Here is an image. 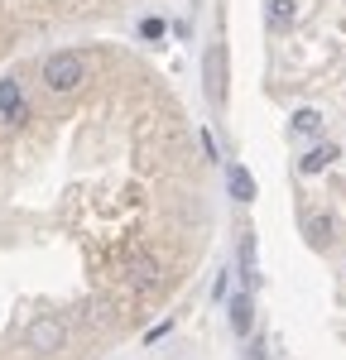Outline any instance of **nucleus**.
I'll return each instance as SVG.
<instances>
[{
  "mask_svg": "<svg viewBox=\"0 0 346 360\" xmlns=\"http://www.w3.org/2000/svg\"><path fill=\"white\" fill-rule=\"evenodd\" d=\"M39 77H44L49 91L68 96V91H77V86L86 82V63H82V53H68V49H63V53L44 58V72H39Z\"/></svg>",
  "mask_w": 346,
  "mask_h": 360,
  "instance_id": "nucleus-1",
  "label": "nucleus"
},
{
  "mask_svg": "<svg viewBox=\"0 0 346 360\" xmlns=\"http://www.w3.org/2000/svg\"><path fill=\"white\" fill-rule=\"evenodd\" d=\"M25 346L34 351V356H53V351H63V346H68V322L53 317V312L34 317V322L25 327Z\"/></svg>",
  "mask_w": 346,
  "mask_h": 360,
  "instance_id": "nucleus-2",
  "label": "nucleus"
},
{
  "mask_svg": "<svg viewBox=\"0 0 346 360\" xmlns=\"http://www.w3.org/2000/svg\"><path fill=\"white\" fill-rule=\"evenodd\" d=\"M202 91L212 106L226 101V53L222 49H207V58H202Z\"/></svg>",
  "mask_w": 346,
  "mask_h": 360,
  "instance_id": "nucleus-3",
  "label": "nucleus"
},
{
  "mask_svg": "<svg viewBox=\"0 0 346 360\" xmlns=\"http://www.w3.org/2000/svg\"><path fill=\"white\" fill-rule=\"evenodd\" d=\"M226 317H231V332H236V336L255 332V298H250V288H241V293H231V298H226Z\"/></svg>",
  "mask_w": 346,
  "mask_h": 360,
  "instance_id": "nucleus-4",
  "label": "nucleus"
},
{
  "mask_svg": "<svg viewBox=\"0 0 346 360\" xmlns=\"http://www.w3.org/2000/svg\"><path fill=\"white\" fill-rule=\"evenodd\" d=\"M0 120L5 125H25L29 120V106H25V96H20V82H0Z\"/></svg>",
  "mask_w": 346,
  "mask_h": 360,
  "instance_id": "nucleus-5",
  "label": "nucleus"
},
{
  "mask_svg": "<svg viewBox=\"0 0 346 360\" xmlns=\"http://www.w3.org/2000/svg\"><path fill=\"white\" fill-rule=\"evenodd\" d=\"M226 193L236 202H255V178H250L245 164H226Z\"/></svg>",
  "mask_w": 346,
  "mask_h": 360,
  "instance_id": "nucleus-6",
  "label": "nucleus"
},
{
  "mask_svg": "<svg viewBox=\"0 0 346 360\" xmlns=\"http://www.w3.org/2000/svg\"><path fill=\"white\" fill-rule=\"evenodd\" d=\"M303 236H308L313 250H327L332 245V217H327V212H308V217H303Z\"/></svg>",
  "mask_w": 346,
  "mask_h": 360,
  "instance_id": "nucleus-7",
  "label": "nucleus"
},
{
  "mask_svg": "<svg viewBox=\"0 0 346 360\" xmlns=\"http://www.w3.org/2000/svg\"><path fill=\"white\" fill-rule=\"evenodd\" d=\"M125 278H130L135 288H154V283H159V259H154V255H135Z\"/></svg>",
  "mask_w": 346,
  "mask_h": 360,
  "instance_id": "nucleus-8",
  "label": "nucleus"
},
{
  "mask_svg": "<svg viewBox=\"0 0 346 360\" xmlns=\"http://www.w3.org/2000/svg\"><path fill=\"white\" fill-rule=\"evenodd\" d=\"M332 159H337V144H317V149H308V154L298 159V173L313 178V173H322V168H332Z\"/></svg>",
  "mask_w": 346,
  "mask_h": 360,
  "instance_id": "nucleus-9",
  "label": "nucleus"
},
{
  "mask_svg": "<svg viewBox=\"0 0 346 360\" xmlns=\"http://www.w3.org/2000/svg\"><path fill=\"white\" fill-rule=\"evenodd\" d=\"M241 278H245V288H255V231H241Z\"/></svg>",
  "mask_w": 346,
  "mask_h": 360,
  "instance_id": "nucleus-10",
  "label": "nucleus"
},
{
  "mask_svg": "<svg viewBox=\"0 0 346 360\" xmlns=\"http://www.w3.org/2000/svg\"><path fill=\"white\" fill-rule=\"evenodd\" d=\"M298 20V0H269V25L274 29H288Z\"/></svg>",
  "mask_w": 346,
  "mask_h": 360,
  "instance_id": "nucleus-11",
  "label": "nucleus"
},
{
  "mask_svg": "<svg viewBox=\"0 0 346 360\" xmlns=\"http://www.w3.org/2000/svg\"><path fill=\"white\" fill-rule=\"evenodd\" d=\"M293 130H298V135H317V130H322V111H313V106L293 111Z\"/></svg>",
  "mask_w": 346,
  "mask_h": 360,
  "instance_id": "nucleus-12",
  "label": "nucleus"
},
{
  "mask_svg": "<svg viewBox=\"0 0 346 360\" xmlns=\"http://www.w3.org/2000/svg\"><path fill=\"white\" fill-rule=\"evenodd\" d=\"M164 34H169V25H164V20H140V39H144V44H159Z\"/></svg>",
  "mask_w": 346,
  "mask_h": 360,
  "instance_id": "nucleus-13",
  "label": "nucleus"
},
{
  "mask_svg": "<svg viewBox=\"0 0 346 360\" xmlns=\"http://www.w3.org/2000/svg\"><path fill=\"white\" fill-rule=\"evenodd\" d=\"M231 293V269H222V274H217V283H212V298H217V303H222V298H226Z\"/></svg>",
  "mask_w": 346,
  "mask_h": 360,
  "instance_id": "nucleus-14",
  "label": "nucleus"
},
{
  "mask_svg": "<svg viewBox=\"0 0 346 360\" xmlns=\"http://www.w3.org/2000/svg\"><path fill=\"white\" fill-rule=\"evenodd\" d=\"M202 154H207L212 164H222V154H217V139H212V130H202Z\"/></svg>",
  "mask_w": 346,
  "mask_h": 360,
  "instance_id": "nucleus-15",
  "label": "nucleus"
},
{
  "mask_svg": "<svg viewBox=\"0 0 346 360\" xmlns=\"http://www.w3.org/2000/svg\"><path fill=\"white\" fill-rule=\"evenodd\" d=\"M245 360H269V351H264V341H255V346L245 351Z\"/></svg>",
  "mask_w": 346,
  "mask_h": 360,
  "instance_id": "nucleus-16",
  "label": "nucleus"
}]
</instances>
